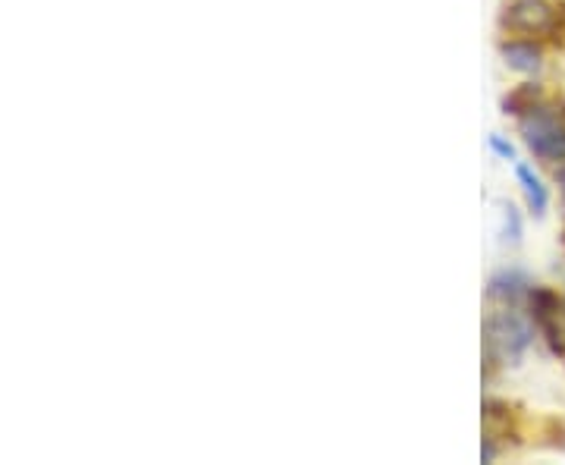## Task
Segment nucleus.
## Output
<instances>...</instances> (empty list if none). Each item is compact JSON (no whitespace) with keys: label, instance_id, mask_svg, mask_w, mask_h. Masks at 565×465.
Returning <instances> with one entry per match:
<instances>
[{"label":"nucleus","instance_id":"f257e3e1","mask_svg":"<svg viewBox=\"0 0 565 465\" xmlns=\"http://www.w3.org/2000/svg\"><path fill=\"white\" fill-rule=\"evenodd\" d=\"M490 311L484 318V359L488 368L496 365H515L525 349L531 346L534 336V321L528 302H515V299H488Z\"/></svg>","mask_w":565,"mask_h":465},{"label":"nucleus","instance_id":"f03ea898","mask_svg":"<svg viewBox=\"0 0 565 465\" xmlns=\"http://www.w3.org/2000/svg\"><path fill=\"white\" fill-rule=\"evenodd\" d=\"M503 35L518 41H553L565 38V3L556 0H509L500 13Z\"/></svg>","mask_w":565,"mask_h":465},{"label":"nucleus","instance_id":"7ed1b4c3","mask_svg":"<svg viewBox=\"0 0 565 465\" xmlns=\"http://www.w3.org/2000/svg\"><path fill=\"white\" fill-rule=\"evenodd\" d=\"M518 120V130L525 145L531 148V155L543 160L546 167L563 170L565 167V107L563 104H550L540 98L531 110H525Z\"/></svg>","mask_w":565,"mask_h":465},{"label":"nucleus","instance_id":"20e7f679","mask_svg":"<svg viewBox=\"0 0 565 465\" xmlns=\"http://www.w3.org/2000/svg\"><path fill=\"white\" fill-rule=\"evenodd\" d=\"M528 311H531V321H534V327L540 331V336L546 339L550 353H553V356H560V359H565L563 299H560L556 293L543 289V286H534V289H531V296H528Z\"/></svg>","mask_w":565,"mask_h":465},{"label":"nucleus","instance_id":"39448f33","mask_svg":"<svg viewBox=\"0 0 565 465\" xmlns=\"http://www.w3.org/2000/svg\"><path fill=\"white\" fill-rule=\"evenodd\" d=\"M518 438V425H515V413L500 403V400H488L484 403V450H481V460L493 463V456L509 446Z\"/></svg>","mask_w":565,"mask_h":465},{"label":"nucleus","instance_id":"423d86ee","mask_svg":"<svg viewBox=\"0 0 565 465\" xmlns=\"http://www.w3.org/2000/svg\"><path fill=\"white\" fill-rule=\"evenodd\" d=\"M500 51L506 57V67H513L518 73H540V67H543V53H540L538 41L509 38V41H503Z\"/></svg>","mask_w":565,"mask_h":465},{"label":"nucleus","instance_id":"0eeeda50","mask_svg":"<svg viewBox=\"0 0 565 465\" xmlns=\"http://www.w3.org/2000/svg\"><path fill=\"white\" fill-rule=\"evenodd\" d=\"M515 177H518V186H521V192H525V199H528V205L534 214H543L546 205H550V195H546V189H543V182L534 177V170L528 167V164H515Z\"/></svg>","mask_w":565,"mask_h":465},{"label":"nucleus","instance_id":"6e6552de","mask_svg":"<svg viewBox=\"0 0 565 465\" xmlns=\"http://www.w3.org/2000/svg\"><path fill=\"white\" fill-rule=\"evenodd\" d=\"M540 98H543V95H540L538 85H534V82H528V85L515 88L513 95L503 102V110H506V114H513V117H521V114H525V110H531Z\"/></svg>","mask_w":565,"mask_h":465},{"label":"nucleus","instance_id":"1a4fd4ad","mask_svg":"<svg viewBox=\"0 0 565 465\" xmlns=\"http://www.w3.org/2000/svg\"><path fill=\"white\" fill-rule=\"evenodd\" d=\"M490 152H493V155L506 157V160H513V157H515L513 142H506V139H503L500 132H493V135H490Z\"/></svg>","mask_w":565,"mask_h":465},{"label":"nucleus","instance_id":"9d476101","mask_svg":"<svg viewBox=\"0 0 565 465\" xmlns=\"http://www.w3.org/2000/svg\"><path fill=\"white\" fill-rule=\"evenodd\" d=\"M518 236H521V220H518L515 207H506V239L518 242Z\"/></svg>","mask_w":565,"mask_h":465},{"label":"nucleus","instance_id":"9b49d317","mask_svg":"<svg viewBox=\"0 0 565 465\" xmlns=\"http://www.w3.org/2000/svg\"><path fill=\"white\" fill-rule=\"evenodd\" d=\"M556 180H560V189H563V195H565V167L563 170H556Z\"/></svg>","mask_w":565,"mask_h":465}]
</instances>
